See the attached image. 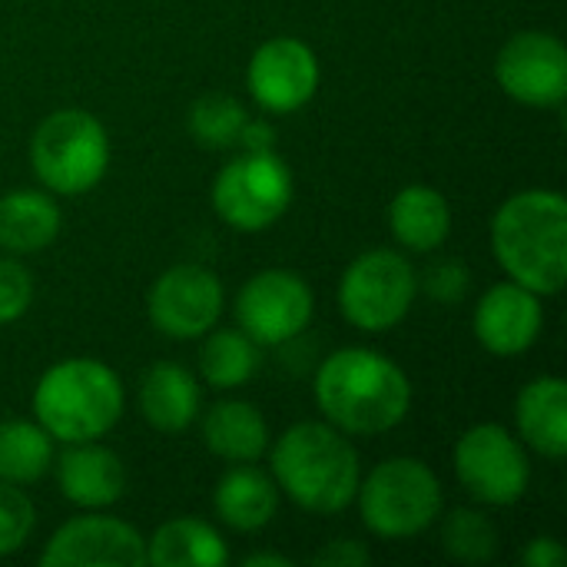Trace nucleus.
Returning <instances> with one entry per match:
<instances>
[{
    "label": "nucleus",
    "mask_w": 567,
    "mask_h": 567,
    "mask_svg": "<svg viewBox=\"0 0 567 567\" xmlns=\"http://www.w3.org/2000/svg\"><path fill=\"white\" fill-rule=\"evenodd\" d=\"M455 475L475 502L502 508L525 498L532 462L505 425L482 422L455 442Z\"/></svg>",
    "instance_id": "9"
},
{
    "label": "nucleus",
    "mask_w": 567,
    "mask_h": 567,
    "mask_svg": "<svg viewBox=\"0 0 567 567\" xmlns=\"http://www.w3.org/2000/svg\"><path fill=\"white\" fill-rule=\"evenodd\" d=\"M259 372V346L243 329H209L199 349V375L213 389H239Z\"/></svg>",
    "instance_id": "24"
},
{
    "label": "nucleus",
    "mask_w": 567,
    "mask_h": 567,
    "mask_svg": "<svg viewBox=\"0 0 567 567\" xmlns=\"http://www.w3.org/2000/svg\"><path fill=\"white\" fill-rule=\"evenodd\" d=\"M492 249L512 282L558 296L567 282V199L558 189L508 196L492 219Z\"/></svg>",
    "instance_id": "2"
},
{
    "label": "nucleus",
    "mask_w": 567,
    "mask_h": 567,
    "mask_svg": "<svg viewBox=\"0 0 567 567\" xmlns=\"http://www.w3.org/2000/svg\"><path fill=\"white\" fill-rule=\"evenodd\" d=\"M33 302V279L27 266L10 256H0V326L20 319Z\"/></svg>",
    "instance_id": "29"
},
{
    "label": "nucleus",
    "mask_w": 567,
    "mask_h": 567,
    "mask_svg": "<svg viewBox=\"0 0 567 567\" xmlns=\"http://www.w3.org/2000/svg\"><path fill=\"white\" fill-rule=\"evenodd\" d=\"M359 512L372 535L402 542L429 532L442 515V485L419 458H389L359 482Z\"/></svg>",
    "instance_id": "6"
},
{
    "label": "nucleus",
    "mask_w": 567,
    "mask_h": 567,
    "mask_svg": "<svg viewBox=\"0 0 567 567\" xmlns=\"http://www.w3.org/2000/svg\"><path fill=\"white\" fill-rule=\"evenodd\" d=\"M53 465V439L40 422L0 425V482L33 485Z\"/></svg>",
    "instance_id": "25"
},
{
    "label": "nucleus",
    "mask_w": 567,
    "mask_h": 567,
    "mask_svg": "<svg viewBox=\"0 0 567 567\" xmlns=\"http://www.w3.org/2000/svg\"><path fill=\"white\" fill-rule=\"evenodd\" d=\"M223 282L213 269L196 262H179L166 269L150 289V322L156 332L189 342L216 329L223 316Z\"/></svg>",
    "instance_id": "11"
},
{
    "label": "nucleus",
    "mask_w": 567,
    "mask_h": 567,
    "mask_svg": "<svg viewBox=\"0 0 567 567\" xmlns=\"http://www.w3.org/2000/svg\"><path fill=\"white\" fill-rule=\"evenodd\" d=\"M316 405L346 435H382L409 415L412 382L375 349H339L316 372Z\"/></svg>",
    "instance_id": "1"
},
{
    "label": "nucleus",
    "mask_w": 567,
    "mask_h": 567,
    "mask_svg": "<svg viewBox=\"0 0 567 567\" xmlns=\"http://www.w3.org/2000/svg\"><path fill=\"white\" fill-rule=\"evenodd\" d=\"M43 567H140L146 565V542L143 535L120 522L103 515H83L66 522L53 532L47 542Z\"/></svg>",
    "instance_id": "14"
},
{
    "label": "nucleus",
    "mask_w": 567,
    "mask_h": 567,
    "mask_svg": "<svg viewBox=\"0 0 567 567\" xmlns=\"http://www.w3.org/2000/svg\"><path fill=\"white\" fill-rule=\"evenodd\" d=\"M292 203V169L272 150L229 159L213 179V209L236 233H262Z\"/></svg>",
    "instance_id": "7"
},
{
    "label": "nucleus",
    "mask_w": 567,
    "mask_h": 567,
    "mask_svg": "<svg viewBox=\"0 0 567 567\" xmlns=\"http://www.w3.org/2000/svg\"><path fill=\"white\" fill-rule=\"evenodd\" d=\"M33 415L66 445L96 442L123 419V382L96 359H63L33 389Z\"/></svg>",
    "instance_id": "4"
},
{
    "label": "nucleus",
    "mask_w": 567,
    "mask_h": 567,
    "mask_svg": "<svg viewBox=\"0 0 567 567\" xmlns=\"http://www.w3.org/2000/svg\"><path fill=\"white\" fill-rule=\"evenodd\" d=\"M495 76L525 106H561L567 100V47L555 33L522 30L498 50Z\"/></svg>",
    "instance_id": "12"
},
{
    "label": "nucleus",
    "mask_w": 567,
    "mask_h": 567,
    "mask_svg": "<svg viewBox=\"0 0 567 567\" xmlns=\"http://www.w3.org/2000/svg\"><path fill=\"white\" fill-rule=\"evenodd\" d=\"M206 449L233 465L259 462L269 449V425L249 402H216L203 419Z\"/></svg>",
    "instance_id": "21"
},
{
    "label": "nucleus",
    "mask_w": 567,
    "mask_h": 567,
    "mask_svg": "<svg viewBox=\"0 0 567 567\" xmlns=\"http://www.w3.org/2000/svg\"><path fill=\"white\" fill-rule=\"evenodd\" d=\"M246 120H249L246 106L236 96H226V93L199 96L189 106V133L206 150H229V146H236Z\"/></svg>",
    "instance_id": "27"
},
{
    "label": "nucleus",
    "mask_w": 567,
    "mask_h": 567,
    "mask_svg": "<svg viewBox=\"0 0 567 567\" xmlns=\"http://www.w3.org/2000/svg\"><path fill=\"white\" fill-rule=\"evenodd\" d=\"M199 405H203V392L189 369L176 362H156L146 369L140 382V412L156 432L163 435L186 432L196 422Z\"/></svg>",
    "instance_id": "17"
},
{
    "label": "nucleus",
    "mask_w": 567,
    "mask_h": 567,
    "mask_svg": "<svg viewBox=\"0 0 567 567\" xmlns=\"http://www.w3.org/2000/svg\"><path fill=\"white\" fill-rule=\"evenodd\" d=\"M213 508H216V518L229 525L233 532H243V535L259 532L279 512V488L266 472L252 468V462L236 465L216 482Z\"/></svg>",
    "instance_id": "19"
},
{
    "label": "nucleus",
    "mask_w": 567,
    "mask_h": 567,
    "mask_svg": "<svg viewBox=\"0 0 567 567\" xmlns=\"http://www.w3.org/2000/svg\"><path fill=\"white\" fill-rule=\"evenodd\" d=\"M239 143H243L249 153L272 150V143H276V130H272L266 120H246V126H243V133H239Z\"/></svg>",
    "instance_id": "33"
},
{
    "label": "nucleus",
    "mask_w": 567,
    "mask_h": 567,
    "mask_svg": "<svg viewBox=\"0 0 567 567\" xmlns=\"http://www.w3.org/2000/svg\"><path fill=\"white\" fill-rule=\"evenodd\" d=\"M389 226L399 246L412 252H432L452 233L449 199L435 186H422V183L405 186L402 193H395L389 206Z\"/></svg>",
    "instance_id": "22"
},
{
    "label": "nucleus",
    "mask_w": 567,
    "mask_h": 567,
    "mask_svg": "<svg viewBox=\"0 0 567 567\" xmlns=\"http://www.w3.org/2000/svg\"><path fill=\"white\" fill-rule=\"evenodd\" d=\"M243 565L246 567H289L292 561L286 558V555H276V551H262V555H246L243 558Z\"/></svg>",
    "instance_id": "34"
},
{
    "label": "nucleus",
    "mask_w": 567,
    "mask_h": 567,
    "mask_svg": "<svg viewBox=\"0 0 567 567\" xmlns=\"http://www.w3.org/2000/svg\"><path fill=\"white\" fill-rule=\"evenodd\" d=\"M63 216L50 193L13 189L0 196V249L10 256H33L60 236Z\"/></svg>",
    "instance_id": "20"
},
{
    "label": "nucleus",
    "mask_w": 567,
    "mask_h": 567,
    "mask_svg": "<svg viewBox=\"0 0 567 567\" xmlns=\"http://www.w3.org/2000/svg\"><path fill=\"white\" fill-rule=\"evenodd\" d=\"M312 289L289 269L256 272L236 296V322L256 346H286L312 322Z\"/></svg>",
    "instance_id": "10"
},
{
    "label": "nucleus",
    "mask_w": 567,
    "mask_h": 567,
    "mask_svg": "<svg viewBox=\"0 0 567 567\" xmlns=\"http://www.w3.org/2000/svg\"><path fill=\"white\" fill-rule=\"evenodd\" d=\"M369 561H372V555L359 542H349V538L329 542L326 548H319L312 555V565L319 567H365Z\"/></svg>",
    "instance_id": "31"
},
{
    "label": "nucleus",
    "mask_w": 567,
    "mask_h": 567,
    "mask_svg": "<svg viewBox=\"0 0 567 567\" xmlns=\"http://www.w3.org/2000/svg\"><path fill=\"white\" fill-rule=\"evenodd\" d=\"M545 326V309H542V296L518 286V282H498L492 286L478 306H475V339L482 342V349H488L498 359H515L525 355Z\"/></svg>",
    "instance_id": "15"
},
{
    "label": "nucleus",
    "mask_w": 567,
    "mask_h": 567,
    "mask_svg": "<svg viewBox=\"0 0 567 567\" xmlns=\"http://www.w3.org/2000/svg\"><path fill=\"white\" fill-rule=\"evenodd\" d=\"M515 419L522 439L545 455L548 462H561L567 455V385L558 375L532 379L515 402Z\"/></svg>",
    "instance_id": "18"
},
{
    "label": "nucleus",
    "mask_w": 567,
    "mask_h": 567,
    "mask_svg": "<svg viewBox=\"0 0 567 567\" xmlns=\"http://www.w3.org/2000/svg\"><path fill=\"white\" fill-rule=\"evenodd\" d=\"M276 485L312 515H339L355 502L362 465L355 445L329 422H299L272 445Z\"/></svg>",
    "instance_id": "3"
},
{
    "label": "nucleus",
    "mask_w": 567,
    "mask_h": 567,
    "mask_svg": "<svg viewBox=\"0 0 567 567\" xmlns=\"http://www.w3.org/2000/svg\"><path fill=\"white\" fill-rule=\"evenodd\" d=\"M30 166L47 193H90L110 166V136L93 113L56 110L33 130Z\"/></svg>",
    "instance_id": "5"
},
{
    "label": "nucleus",
    "mask_w": 567,
    "mask_h": 567,
    "mask_svg": "<svg viewBox=\"0 0 567 567\" xmlns=\"http://www.w3.org/2000/svg\"><path fill=\"white\" fill-rule=\"evenodd\" d=\"M246 83L266 113H296L319 90V60L309 43L296 37H272L252 53Z\"/></svg>",
    "instance_id": "13"
},
{
    "label": "nucleus",
    "mask_w": 567,
    "mask_h": 567,
    "mask_svg": "<svg viewBox=\"0 0 567 567\" xmlns=\"http://www.w3.org/2000/svg\"><path fill=\"white\" fill-rule=\"evenodd\" d=\"M56 485L60 495L86 512L110 508L126 492V468L116 452L96 442H73L56 458Z\"/></svg>",
    "instance_id": "16"
},
{
    "label": "nucleus",
    "mask_w": 567,
    "mask_h": 567,
    "mask_svg": "<svg viewBox=\"0 0 567 567\" xmlns=\"http://www.w3.org/2000/svg\"><path fill=\"white\" fill-rule=\"evenodd\" d=\"M419 292V276L409 256L395 249H369L349 262L339 282V309L362 332L395 329Z\"/></svg>",
    "instance_id": "8"
},
{
    "label": "nucleus",
    "mask_w": 567,
    "mask_h": 567,
    "mask_svg": "<svg viewBox=\"0 0 567 567\" xmlns=\"http://www.w3.org/2000/svg\"><path fill=\"white\" fill-rule=\"evenodd\" d=\"M37 525L33 502L20 492V485L0 482V558L20 551Z\"/></svg>",
    "instance_id": "28"
},
{
    "label": "nucleus",
    "mask_w": 567,
    "mask_h": 567,
    "mask_svg": "<svg viewBox=\"0 0 567 567\" xmlns=\"http://www.w3.org/2000/svg\"><path fill=\"white\" fill-rule=\"evenodd\" d=\"M229 548L223 535L196 518H173L146 542V565L156 567H223Z\"/></svg>",
    "instance_id": "23"
},
{
    "label": "nucleus",
    "mask_w": 567,
    "mask_h": 567,
    "mask_svg": "<svg viewBox=\"0 0 567 567\" xmlns=\"http://www.w3.org/2000/svg\"><path fill=\"white\" fill-rule=\"evenodd\" d=\"M468 289V269L458 262H439L429 269V292L439 302H455Z\"/></svg>",
    "instance_id": "30"
},
{
    "label": "nucleus",
    "mask_w": 567,
    "mask_h": 567,
    "mask_svg": "<svg viewBox=\"0 0 567 567\" xmlns=\"http://www.w3.org/2000/svg\"><path fill=\"white\" fill-rule=\"evenodd\" d=\"M522 561H525V567H561L567 561V551L555 538H535L522 551Z\"/></svg>",
    "instance_id": "32"
},
{
    "label": "nucleus",
    "mask_w": 567,
    "mask_h": 567,
    "mask_svg": "<svg viewBox=\"0 0 567 567\" xmlns=\"http://www.w3.org/2000/svg\"><path fill=\"white\" fill-rule=\"evenodd\" d=\"M442 548L458 565H485L498 551V528L478 508H455L442 522Z\"/></svg>",
    "instance_id": "26"
}]
</instances>
